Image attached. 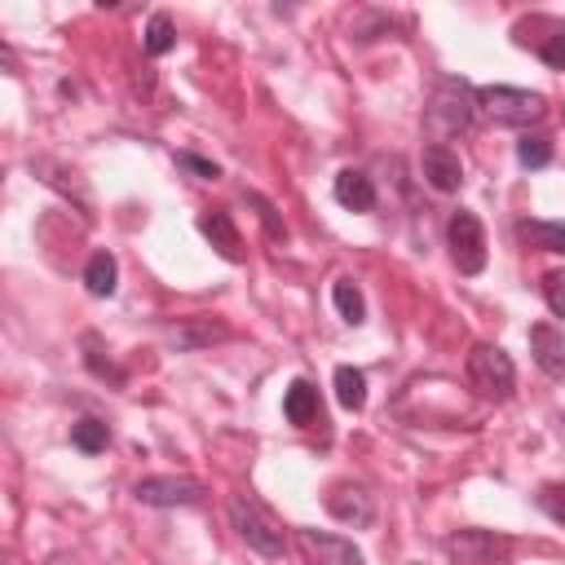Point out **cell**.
Wrapping results in <instances>:
<instances>
[{
  "mask_svg": "<svg viewBox=\"0 0 565 565\" xmlns=\"http://www.w3.org/2000/svg\"><path fill=\"white\" fill-rule=\"evenodd\" d=\"M472 115H477V88H472L468 79H459V75H446V79L433 88L428 110H424L428 132L437 137V146H446L450 137H459V132L472 124Z\"/></svg>",
  "mask_w": 565,
  "mask_h": 565,
  "instance_id": "cell-1",
  "label": "cell"
},
{
  "mask_svg": "<svg viewBox=\"0 0 565 565\" xmlns=\"http://www.w3.org/2000/svg\"><path fill=\"white\" fill-rule=\"evenodd\" d=\"M230 525L238 530V539L260 552L265 561H282L287 552V534H282V521L256 499V494H230Z\"/></svg>",
  "mask_w": 565,
  "mask_h": 565,
  "instance_id": "cell-2",
  "label": "cell"
},
{
  "mask_svg": "<svg viewBox=\"0 0 565 565\" xmlns=\"http://www.w3.org/2000/svg\"><path fill=\"white\" fill-rule=\"evenodd\" d=\"M477 110L494 124V128H530L547 115V97L530 93V88H508V84H490L477 88Z\"/></svg>",
  "mask_w": 565,
  "mask_h": 565,
  "instance_id": "cell-3",
  "label": "cell"
},
{
  "mask_svg": "<svg viewBox=\"0 0 565 565\" xmlns=\"http://www.w3.org/2000/svg\"><path fill=\"white\" fill-rule=\"evenodd\" d=\"M468 384L486 397V402H508L516 388V366L499 344H472L468 353Z\"/></svg>",
  "mask_w": 565,
  "mask_h": 565,
  "instance_id": "cell-4",
  "label": "cell"
},
{
  "mask_svg": "<svg viewBox=\"0 0 565 565\" xmlns=\"http://www.w3.org/2000/svg\"><path fill=\"white\" fill-rule=\"evenodd\" d=\"M446 247H450V260L459 265V274H481L486 269V230L472 212H450L446 221Z\"/></svg>",
  "mask_w": 565,
  "mask_h": 565,
  "instance_id": "cell-5",
  "label": "cell"
},
{
  "mask_svg": "<svg viewBox=\"0 0 565 565\" xmlns=\"http://www.w3.org/2000/svg\"><path fill=\"white\" fill-rule=\"evenodd\" d=\"M132 494L137 503H150V508H194L207 499V486L194 477H141Z\"/></svg>",
  "mask_w": 565,
  "mask_h": 565,
  "instance_id": "cell-6",
  "label": "cell"
},
{
  "mask_svg": "<svg viewBox=\"0 0 565 565\" xmlns=\"http://www.w3.org/2000/svg\"><path fill=\"white\" fill-rule=\"evenodd\" d=\"M322 503H327V512H331L340 525L366 530V525L375 521V494H371L366 486H358V481H335Z\"/></svg>",
  "mask_w": 565,
  "mask_h": 565,
  "instance_id": "cell-7",
  "label": "cell"
},
{
  "mask_svg": "<svg viewBox=\"0 0 565 565\" xmlns=\"http://www.w3.org/2000/svg\"><path fill=\"white\" fill-rule=\"evenodd\" d=\"M296 543L305 552L309 565H366L362 552L340 539V534H322V530H296Z\"/></svg>",
  "mask_w": 565,
  "mask_h": 565,
  "instance_id": "cell-8",
  "label": "cell"
},
{
  "mask_svg": "<svg viewBox=\"0 0 565 565\" xmlns=\"http://www.w3.org/2000/svg\"><path fill=\"white\" fill-rule=\"evenodd\" d=\"M225 335H230V327H225L221 318H207V313H194V318H177V322L168 327V340H172L181 353L207 349V344H216V340H225Z\"/></svg>",
  "mask_w": 565,
  "mask_h": 565,
  "instance_id": "cell-9",
  "label": "cell"
},
{
  "mask_svg": "<svg viewBox=\"0 0 565 565\" xmlns=\"http://www.w3.org/2000/svg\"><path fill=\"white\" fill-rule=\"evenodd\" d=\"M419 168H424V181L433 185V190H441V194H455L459 185H463V163H459V154L450 150V146H424V159H419Z\"/></svg>",
  "mask_w": 565,
  "mask_h": 565,
  "instance_id": "cell-10",
  "label": "cell"
},
{
  "mask_svg": "<svg viewBox=\"0 0 565 565\" xmlns=\"http://www.w3.org/2000/svg\"><path fill=\"white\" fill-rule=\"evenodd\" d=\"M199 234L216 247V256H221V260H230V265H238V260H243V238H238V230H234L230 212H221V207L199 212Z\"/></svg>",
  "mask_w": 565,
  "mask_h": 565,
  "instance_id": "cell-11",
  "label": "cell"
},
{
  "mask_svg": "<svg viewBox=\"0 0 565 565\" xmlns=\"http://www.w3.org/2000/svg\"><path fill=\"white\" fill-rule=\"evenodd\" d=\"M446 552H450V556H459L463 565H490L494 556H503V552H508V543H503V539H494V534H486V530H459V534H450V539H446Z\"/></svg>",
  "mask_w": 565,
  "mask_h": 565,
  "instance_id": "cell-12",
  "label": "cell"
},
{
  "mask_svg": "<svg viewBox=\"0 0 565 565\" xmlns=\"http://www.w3.org/2000/svg\"><path fill=\"white\" fill-rule=\"evenodd\" d=\"M530 353H534V362H539L543 375L565 380V335L552 322H534L530 327Z\"/></svg>",
  "mask_w": 565,
  "mask_h": 565,
  "instance_id": "cell-13",
  "label": "cell"
},
{
  "mask_svg": "<svg viewBox=\"0 0 565 565\" xmlns=\"http://www.w3.org/2000/svg\"><path fill=\"white\" fill-rule=\"evenodd\" d=\"M331 194H335V203L349 207V212H371V207H375V185H371V177L358 172V168H340L335 181H331Z\"/></svg>",
  "mask_w": 565,
  "mask_h": 565,
  "instance_id": "cell-14",
  "label": "cell"
},
{
  "mask_svg": "<svg viewBox=\"0 0 565 565\" xmlns=\"http://www.w3.org/2000/svg\"><path fill=\"white\" fill-rule=\"evenodd\" d=\"M282 415L296 424V428H309L322 419V402H318V388L309 380H291L287 397H282Z\"/></svg>",
  "mask_w": 565,
  "mask_h": 565,
  "instance_id": "cell-15",
  "label": "cell"
},
{
  "mask_svg": "<svg viewBox=\"0 0 565 565\" xmlns=\"http://www.w3.org/2000/svg\"><path fill=\"white\" fill-rule=\"evenodd\" d=\"M84 287H88V296H97V300L115 296V287H119V260H115L110 252H93L88 265H84Z\"/></svg>",
  "mask_w": 565,
  "mask_h": 565,
  "instance_id": "cell-16",
  "label": "cell"
},
{
  "mask_svg": "<svg viewBox=\"0 0 565 565\" xmlns=\"http://www.w3.org/2000/svg\"><path fill=\"white\" fill-rule=\"evenodd\" d=\"M516 238L539 252H561L565 256V221H516Z\"/></svg>",
  "mask_w": 565,
  "mask_h": 565,
  "instance_id": "cell-17",
  "label": "cell"
},
{
  "mask_svg": "<svg viewBox=\"0 0 565 565\" xmlns=\"http://www.w3.org/2000/svg\"><path fill=\"white\" fill-rule=\"evenodd\" d=\"M331 300H335V309H340V318L349 327H362L366 322V300H362V291H358L353 278H335L331 282Z\"/></svg>",
  "mask_w": 565,
  "mask_h": 565,
  "instance_id": "cell-18",
  "label": "cell"
},
{
  "mask_svg": "<svg viewBox=\"0 0 565 565\" xmlns=\"http://www.w3.org/2000/svg\"><path fill=\"white\" fill-rule=\"evenodd\" d=\"M335 402L344 411H362L366 406V375L358 366H335Z\"/></svg>",
  "mask_w": 565,
  "mask_h": 565,
  "instance_id": "cell-19",
  "label": "cell"
},
{
  "mask_svg": "<svg viewBox=\"0 0 565 565\" xmlns=\"http://www.w3.org/2000/svg\"><path fill=\"white\" fill-rule=\"evenodd\" d=\"M71 446L84 455H102L110 446V428L102 419H79V424H71Z\"/></svg>",
  "mask_w": 565,
  "mask_h": 565,
  "instance_id": "cell-20",
  "label": "cell"
},
{
  "mask_svg": "<svg viewBox=\"0 0 565 565\" xmlns=\"http://www.w3.org/2000/svg\"><path fill=\"white\" fill-rule=\"evenodd\" d=\"M172 44H177V26H172V18H168V13H154V18L146 22V40H141V49H146L150 57H163V53H172Z\"/></svg>",
  "mask_w": 565,
  "mask_h": 565,
  "instance_id": "cell-21",
  "label": "cell"
},
{
  "mask_svg": "<svg viewBox=\"0 0 565 565\" xmlns=\"http://www.w3.org/2000/svg\"><path fill=\"white\" fill-rule=\"evenodd\" d=\"M516 163H521V168H543V163H552V141H547L543 132H525V137L516 141Z\"/></svg>",
  "mask_w": 565,
  "mask_h": 565,
  "instance_id": "cell-22",
  "label": "cell"
},
{
  "mask_svg": "<svg viewBox=\"0 0 565 565\" xmlns=\"http://www.w3.org/2000/svg\"><path fill=\"white\" fill-rule=\"evenodd\" d=\"M243 203H247V207H256V216H260V225L269 230V238H278V243L287 238V225H282V216H278V207H274V203H269L265 194H256V190H247V194H243Z\"/></svg>",
  "mask_w": 565,
  "mask_h": 565,
  "instance_id": "cell-23",
  "label": "cell"
},
{
  "mask_svg": "<svg viewBox=\"0 0 565 565\" xmlns=\"http://www.w3.org/2000/svg\"><path fill=\"white\" fill-rule=\"evenodd\" d=\"M84 362H88V371H93V375H102V380H110V384H124V371H119L110 358H102L97 335H84Z\"/></svg>",
  "mask_w": 565,
  "mask_h": 565,
  "instance_id": "cell-24",
  "label": "cell"
},
{
  "mask_svg": "<svg viewBox=\"0 0 565 565\" xmlns=\"http://www.w3.org/2000/svg\"><path fill=\"white\" fill-rule=\"evenodd\" d=\"M543 300L556 318H565V269H547L543 274Z\"/></svg>",
  "mask_w": 565,
  "mask_h": 565,
  "instance_id": "cell-25",
  "label": "cell"
},
{
  "mask_svg": "<svg viewBox=\"0 0 565 565\" xmlns=\"http://www.w3.org/2000/svg\"><path fill=\"white\" fill-rule=\"evenodd\" d=\"M539 57H543L552 71H565V26H552V35H543Z\"/></svg>",
  "mask_w": 565,
  "mask_h": 565,
  "instance_id": "cell-26",
  "label": "cell"
},
{
  "mask_svg": "<svg viewBox=\"0 0 565 565\" xmlns=\"http://www.w3.org/2000/svg\"><path fill=\"white\" fill-rule=\"evenodd\" d=\"M539 508H543L552 521H561V525H565V481L543 486V490H539Z\"/></svg>",
  "mask_w": 565,
  "mask_h": 565,
  "instance_id": "cell-27",
  "label": "cell"
},
{
  "mask_svg": "<svg viewBox=\"0 0 565 565\" xmlns=\"http://www.w3.org/2000/svg\"><path fill=\"white\" fill-rule=\"evenodd\" d=\"M177 163H181L185 172H194L199 181H216V177H221V168H216L212 159H199V154H190V150H181V154H177Z\"/></svg>",
  "mask_w": 565,
  "mask_h": 565,
  "instance_id": "cell-28",
  "label": "cell"
},
{
  "mask_svg": "<svg viewBox=\"0 0 565 565\" xmlns=\"http://www.w3.org/2000/svg\"><path fill=\"white\" fill-rule=\"evenodd\" d=\"M561 424H565V419H561Z\"/></svg>",
  "mask_w": 565,
  "mask_h": 565,
  "instance_id": "cell-29",
  "label": "cell"
}]
</instances>
